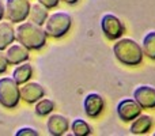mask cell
Segmentation results:
<instances>
[{
    "label": "cell",
    "instance_id": "22",
    "mask_svg": "<svg viewBox=\"0 0 155 136\" xmlns=\"http://www.w3.org/2000/svg\"><path fill=\"white\" fill-rule=\"evenodd\" d=\"M7 67H8V61L5 59V55L2 53V51H0V75L7 71Z\"/></svg>",
    "mask_w": 155,
    "mask_h": 136
},
{
    "label": "cell",
    "instance_id": "23",
    "mask_svg": "<svg viewBox=\"0 0 155 136\" xmlns=\"http://www.w3.org/2000/svg\"><path fill=\"white\" fill-rule=\"evenodd\" d=\"M3 16H4V4H3L2 0H0V21L3 19Z\"/></svg>",
    "mask_w": 155,
    "mask_h": 136
},
{
    "label": "cell",
    "instance_id": "8",
    "mask_svg": "<svg viewBox=\"0 0 155 136\" xmlns=\"http://www.w3.org/2000/svg\"><path fill=\"white\" fill-rule=\"evenodd\" d=\"M105 109V101L101 94L98 93H90L86 95L83 101V110L86 116L90 118H97L101 116V113Z\"/></svg>",
    "mask_w": 155,
    "mask_h": 136
},
{
    "label": "cell",
    "instance_id": "25",
    "mask_svg": "<svg viewBox=\"0 0 155 136\" xmlns=\"http://www.w3.org/2000/svg\"><path fill=\"white\" fill-rule=\"evenodd\" d=\"M154 135H155V134H154Z\"/></svg>",
    "mask_w": 155,
    "mask_h": 136
},
{
    "label": "cell",
    "instance_id": "2",
    "mask_svg": "<svg viewBox=\"0 0 155 136\" xmlns=\"http://www.w3.org/2000/svg\"><path fill=\"white\" fill-rule=\"evenodd\" d=\"M113 53L121 64L129 67L142 64L144 56L142 46L132 38H118V41L113 45Z\"/></svg>",
    "mask_w": 155,
    "mask_h": 136
},
{
    "label": "cell",
    "instance_id": "16",
    "mask_svg": "<svg viewBox=\"0 0 155 136\" xmlns=\"http://www.w3.org/2000/svg\"><path fill=\"white\" fill-rule=\"evenodd\" d=\"M29 18L31 19V22L42 26L45 23L46 18H48V8L44 7L40 3H35V4L30 5V12H29Z\"/></svg>",
    "mask_w": 155,
    "mask_h": 136
},
{
    "label": "cell",
    "instance_id": "13",
    "mask_svg": "<svg viewBox=\"0 0 155 136\" xmlns=\"http://www.w3.org/2000/svg\"><path fill=\"white\" fill-rule=\"evenodd\" d=\"M151 127H153V118H151V116L140 114L135 120L131 121L129 131H131L132 135H144L150 131Z\"/></svg>",
    "mask_w": 155,
    "mask_h": 136
},
{
    "label": "cell",
    "instance_id": "20",
    "mask_svg": "<svg viewBox=\"0 0 155 136\" xmlns=\"http://www.w3.org/2000/svg\"><path fill=\"white\" fill-rule=\"evenodd\" d=\"M37 131L34 128H30V127H25V128H21L15 132V136H38Z\"/></svg>",
    "mask_w": 155,
    "mask_h": 136
},
{
    "label": "cell",
    "instance_id": "3",
    "mask_svg": "<svg viewBox=\"0 0 155 136\" xmlns=\"http://www.w3.org/2000/svg\"><path fill=\"white\" fill-rule=\"evenodd\" d=\"M71 26H72V18L70 14L54 12L52 15H48L44 23V30L49 37L61 38L71 30Z\"/></svg>",
    "mask_w": 155,
    "mask_h": 136
},
{
    "label": "cell",
    "instance_id": "18",
    "mask_svg": "<svg viewBox=\"0 0 155 136\" xmlns=\"http://www.w3.org/2000/svg\"><path fill=\"white\" fill-rule=\"evenodd\" d=\"M54 109V102L52 99L48 98H41L40 101L35 102V108H34V112L37 116H48L53 112Z\"/></svg>",
    "mask_w": 155,
    "mask_h": 136
},
{
    "label": "cell",
    "instance_id": "7",
    "mask_svg": "<svg viewBox=\"0 0 155 136\" xmlns=\"http://www.w3.org/2000/svg\"><path fill=\"white\" fill-rule=\"evenodd\" d=\"M116 112H117V116L121 121L131 123L137 116L142 114V106L134 98H125V99H121L117 104Z\"/></svg>",
    "mask_w": 155,
    "mask_h": 136
},
{
    "label": "cell",
    "instance_id": "9",
    "mask_svg": "<svg viewBox=\"0 0 155 136\" xmlns=\"http://www.w3.org/2000/svg\"><path fill=\"white\" fill-rule=\"evenodd\" d=\"M21 86L22 87H19L21 99H23L27 104H35V102L40 101V99L44 98V95H45L44 87L37 82H26Z\"/></svg>",
    "mask_w": 155,
    "mask_h": 136
},
{
    "label": "cell",
    "instance_id": "5",
    "mask_svg": "<svg viewBox=\"0 0 155 136\" xmlns=\"http://www.w3.org/2000/svg\"><path fill=\"white\" fill-rule=\"evenodd\" d=\"M30 12L29 0H5L4 14L10 22H23Z\"/></svg>",
    "mask_w": 155,
    "mask_h": 136
},
{
    "label": "cell",
    "instance_id": "1",
    "mask_svg": "<svg viewBox=\"0 0 155 136\" xmlns=\"http://www.w3.org/2000/svg\"><path fill=\"white\" fill-rule=\"evenodd\" d=\"M15 35L18 42L26 46L29 51L42 49L46 44V38H48L45 30L34 22H22L16 27Z\"/></svg>",
    "mask_w": 155,
    "mask_h": 136
},
{
    "label": "cell",
    "instance_id": "4",
    "mask_svg": "<svg viewBox=\"0 0 155 136\" xmlns=\"http://www.w3.org/2000/svg\"><path fill=\"white\" fill-rule=\"evenodd\" d=\"M21 101L19 85L12 78H0V105L5 109H14Z\"/></svg>",
    "mask_w": 155,
    "mask_h": 136
},
{
    "label": "cell",
    "instance_id": "15",
    "mask_svg": "<svg viewBox=\"0 0 155 136\" xmlns=\"http://www.w3.org/2000/svg\"><path fill=\"white\" fill-rule=\"evenodd\" d=\"M33 76V67L27 61L18 64V67L12 71V79L18 83L19 86L29 82Z\"/></svg>",
    "mask_w": 155,
    "mask_h": 136
},
{
    "label": "cell",
    "instance_id": "24",
    "mask_svg": "<svg viewBox=\"0 0 155 136\" xmlns=\"http://www.w3.org/2000/svg\"><path fill=\"white\" fill-rule=\"evenodd\" d=\"M64 3H67V4H70V5H74V4H76L79 0H63Z\"/></svg>",
    "mask_w": 155,
    "mask_h": 136
},
{
    "label": "cell",
    "instance_id": "10",
    "mask_svg": "<svg viewBox=\"0 0 155 136\" xmlns=\"http://www.w3.org/2000/svg\"><path fill=\"white\" fill-rule=\"evenodd\" d=\"M134 99L142 109H155V88L151 86H139L134 91Z\"/></svg>",
    "mask_w": 155,
    "mask_h": 136
},
{
    "label": "cell",
    "instance_id": "12",
    "mask_svg": "<svg viewBox=\"0 0 155 136\" xmlns=\"http://www.w3.org/2000/svg\"><path fill=\"white\" fill-rule=\"evenodd\" d=\"M46 128H48L49 135L63 136L70 129V121L67 117L61 114H52L49 116L48 121H46Z\"/></svg>",
    "mask_w": 155,
    "mask_h": 136
},
{
    "label": "cell",
    "instance_id": "6",
    "mask_svg": "<svg viewBox=\"0 0 155 136\" xmlns=\"http://www.w3.org/2000/svg\"><path fill=\"white\" fill-rule=\"evenodd\" d=\"M101 29L107 40H118L125 33L124 23L113 14H105L101 18Z\"/></svg>",
    "mask_w": 155,
    "mask_h": 136
},
{
    "label": "cell",
    "instance_id": "19",
    "mask_svg": "<svg viewBox=\"0 0 155 136\" xmlns=\"http://www.w3.org/2000/svg\"><path fill=\"white\" fill-rule=\"evenodd\" d=\"M71 129L75 136H88L91 135V127L82 118H75L71 124Z\"/></svg>",
    "mask_w": 155,
    "mask_h": 136
},
{
    "label": "cell",
    "instance_id": "14",
    "mask_svg": "<svg viewBox=\"0 0 155 136\" xmlns=\"http://www.w3.org/2000/svg\"><path fill=\"white\" fill-rule=\"evenodd\" d=\"M15 38V30H14L11 22L0 21V51H4L11 44H14Z\"/></svg>",
    "mask_w": 155,
    "mask_h": 136
},
{
    "label": "cell",
    "instance_id": "21",
    "mask_svg": "<svg viewBox=\"0 0 155 136\" xmlns=\"http://www.w3.org/2000/svg\"><path fill=\"white\" fill-rule=\"evenodd\" d=\"M38 3L40 4H42L44 7H46L49 10V8H54L59 5L60 0H38Z\"/></svg>",
    "mask_w": 155,
    "mask_h": 136
},
{
    "label": "cell",
    "instance_id": "11",
    "mask_svg": "<svg viewBox=\"0 0 155 136\" xmlns=\"http://www.w3.org/2000/svg\"><path fill=\"white\" fill-rule=\"evenodd\" d=\"M5 59H7L8 64L18 65L21 63H25L29 60V49L23 46L22 44H11L5 51Z\"/></svg>",
    "mask_w": 155,
    "mask_h": 136
},
{
    "label": "cell",
    "instance_id": "17",
    "mask_svg": "<svg viewBox=\"0 0 155 136\" xmlns=\"http://www.w3.org/2000/svg\"><path fill=\"white\" fill-rule=\"evenodd\" d=\"M143 53L151 60H155V32H150L143 37Z\"/></svg>",
    "mask_w": 155,
    "mask_h": 136
}]
</instances>
